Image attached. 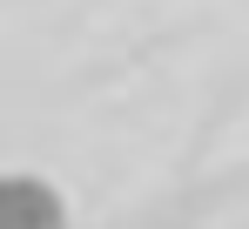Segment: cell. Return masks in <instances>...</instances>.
I'll list each match as a JSON object with an SVG mask.
<instances>
[{"label": "cell", "instance_id": "1", "mask_svg": "<svg viewBox=\"0 0 249 229\" xmlns=\"http://www.w3.org/2000/svg\"><path fill=\"white\" fill-rule=\"evenodd\" d=\"M0 229H68L61 189L27 169H0Z\"/></svg>", "mask_w": 249, "mask_h": 229}]
</instances>
